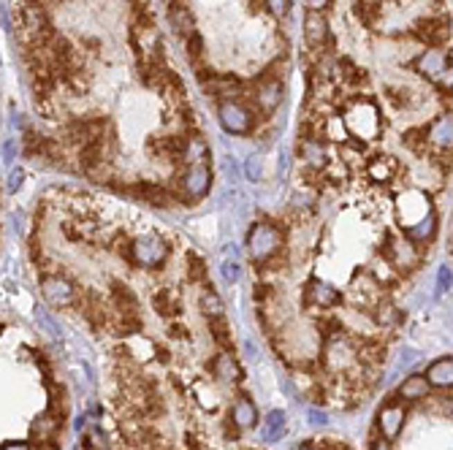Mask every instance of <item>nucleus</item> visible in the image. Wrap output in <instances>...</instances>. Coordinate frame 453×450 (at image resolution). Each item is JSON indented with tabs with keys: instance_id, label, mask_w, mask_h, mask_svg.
<instances>
[{
	"instance_id": "obj_33",
	"label": "nucleus",
	"mask_w": 453,
	"mask_h": 450,
	"mask_svg": "<svg viewBox=\"0 0 453 450\" xmlns=\"http://www.w3.org/2000/svg\"><path fill=\"white\" fill-rule=\"evenodd\" d=\"M339 450H345V448H339Z\"/></svg>"
},
{
	"instance_id": "obj_30",
	"label": "nucleus",
	"mask_w": 453,
	"mask_h": 450,
	"mask_svg": "<svg viewBox=\"0 0 453 450\" xmlns=\"http://www.w3.org/2000/svg\"><path fill=\"white\" fill-rule=\"evenodd\" d=\"M372 450H391V442L380 437V440H375V442H372Z\"/></svg>"
},
{
	"instance_id": "obj_12",
	"label": "nucleus",
	"mask_w": 453,
	"mask_h": 450,
	"mask_svg": "<svg viewBox=\"0 0 453 450\" xmlns=\"http://www.w3.org/2000/svg\"><path fill=\"white\" fill-rule=\"evenodd\" d=\"M437 223H440V220H437L434 209H429L418 223H410L407 228H402V231H405V239L413 242V244H423V242H429V239L437 233Z\"/></svg>"
},
{
	"instance_id": "obj_24",
	"label": "nucleus",
	"mask_w": 453,
	"mask_h": 450,
	"mask_svg": "<svg viewBox=\"0 0 453 450\" xmlns=\"http://www.w3.org/2000/svg\"><path fill=\"white\" fill-rule=\"evenodd\" d=\"M188 260H190V280H193V282H204V280H206L204 260L195 255V253H188Z\"/></svg>"
},
{
	"instance_id": "obj_18",
	"label": "nucleus",
	"mask_w": 453,
	"mask_h": 450,
	"mask_svg": "<svg viewBox=\"0 0 453 450\" xmlns=\"http://www.w3.org/2000/svg\"><path fill=\"white\" fill-rule=\"evenodd\" d=\"M429 390L432 386L426 383V377L423 375H410V377H405V383L399 386V399H405V402H421L429 396Z\"/></svg>"
},
{
	"instance_id": "obj_13",
	"label": "nucleus",
	"mask_w": 453,
	"mask_h": 450,
	"mask_svg": "<svg viewBox=\"0 0 453 450\" xmlns=\"http://www.w3.org/2000/svg\"><path fill=\"white\" fill-rule=\"evenodd\" d=\"M396 171H399V163L389 155H378V158H369L364 163V177L369 182H389Z\"/></svg>"
},
{
	"instance_id": "obj_4",
	"label": "nucleus",
	"mask_w": 453,
	"mask_h": 450,
	"mask_svg": "<svg viewBox=\"0 0 453 450\" xmlns=\"http://www.w3.org/2000/svg\"><path fill=\"white\" fill-rule=\"evenodd\" d=\"M410 65L421 73L423 79H429L432 84H437L440 93L451 96V52L445 55L443 49H423Z\"/></svg>"
},
{
	"instance_id": "obj_7",
	"label": "nucleus",
	"mask_w": 453,
	"mask_h": 450,
	"mask_svg": "<svg viewBox=\"0 0 453 450\" xmlns=\"http://www.w3.org/2000/svg\"><path fill=\"white\" fill-rule=\"evenodd\" d=\"M423 133L429 150H434L437 155H451V111H443L437 120L423 125Z\"/></svg>"
},
{
	"instance_id": "obj_26",
	"label": "nucleus",
	"mask_w": 453,
	"mask_h": 450,
	"mask_svg": "<svg viewBox=\"0 0 453 450\" xmlns=\"http://www.w3.org/2000/svg\"><path fill=\"white\" fill-rule=\"evenodd\" d=\"M445 290H451V266H443L437 274V293H445Z\"/></svg>"
},
{
	"instance_id": "obj_23",
	"label": "nucleus",
	"mask_w": 453,
	"mask_h": 450,
	"mask_svg": "<svg viewBox=\"0 0 453 450\" xmlns=\"http://www.w3.org/2000/svg\"><path fill=\"white\" fill-rule=\"evenodd\" d=\"M263 8H269V14L274 19H283L288 14V8H291V0H263Z\"/></svg>"
},
{
	"instance_id": "obj_10",
	"label": "nucleus",
	"mask_w": 453,
	"mask_h": 450,
	"mask_svg": "<svg viewBox=\"0 0 453 450\" xmlns=\"http://www.w3.org/2000/svg\"><path fill=\"white\" fill-rule=\"evenodd\" d=\"M304 304L312 309H331L334 304H339V290L326 280H312L304 290Z\"/></svg>"
},
{
	"instance_id": "obj_9",
	"label": "nucleus",
	"mask_w": 453,
	"mask_h": 450,
	"mask_svg": "<svg viewBox=\"0 0 453 450\" xmlns=\"http://www.w3.org/2000/svg\"><path fill=\"white\" fill-rule=\"evenodd\" d=\"M304 38H307V46L312 52H321L326 44L331 41L323 11H307V17H304Z\"/></svg>"
},
{
	"instance_id": "obj_31",
	"label": "nucleus",
	"mask_w": 453,
	"mask_h": 450,
	"mask_svg": "<svg viewBox=\"0 0 453 450\" xmlns=\"http://www.w3.org/2000/svg\"><path fill=\"white\" fill-rule=\"evenodd\" d=\"M245 353H247V358H258V353H256V348H253L250 342H245Z\"/></svg>"
},
{
	"instance_id": "obj_25",
	"label": "nucleus",
	"mask_w": 453,
	"mask_h": 450,
	"mask_svg": "<svg viewBox=\"0 0 453 450\" xmlns=\"http://www.w3.org/2000/svg\"><path fill=\"white\" fill-rule=\"evenodd\" d=\"M220 271H223V280H226L228 285H236V282H239V277H242V266H239L236 260H226Z\"/></svg>"
},
{
	"instance_id": "obj_16",
	"label": "nucleus",
	"mask_w": 453,
	"mask_h": 450,
	"mask_svg": "<svg viewBox=\"0 0 453 450\" xmlns=\"http://www.w3.org/2000/svg\"><path fill=\"white\" fill-rule=\"evenodd\" d=\"M426 383L432 388H451L453 386V361L451 355L448 358H440V361H434L429 369H426Z\"/></svg>"
},
{
	"instance_id": "obj_6",
	"label": "nucleus",
	"mask_w": 453,
	"mask_h": 450,
	"mask_svg": "<svg viewBox=\"0 0 453 450\" xmlns=\"http://www.w3.org/2000/svg\"><path fill=\"white\" fill-rule=\"evenodd\" d=\"M217 111H220V123H223V128L228 133L245 136V133L253 130V109L247 103H242V100H226V103H220Z\"/></svg>"
},
{
	"instance_id": "obj_21",
	"label": "nucleus",
	"mask_w": 453,
	"mask_h": 450,
	"mask_svg": "<svg viewBox=\"0 0 453 450\" xmlns=\"http://www.w3.org/2000/svg\"><path fill=\"white\" fill-rule=\"evenodd\" d=\"M209 331H212V336H215V342L223 348V350H228L231 353V348H233V342H231V331H228L226 325V318H220V321H209Z\"/></svg>"
},
{
	"instance_id": "obj_11",
	"label": "nucleus",
	"mask_w": 453,
	"mask_h": 450,
	"mask_svg": "<svg viewBox=\"0 0 453 450\" xmlns=\"http://www.w3.org/2000/svg\"><path fill=\"white\" fill-rule=\"evenodd\" d=\"M168 25H171V30L177 33V35H182V38L193 35V33H195L193 11H190L185 3L171 0V3H168Z\"/></svg>"
},
{
	"instance_id": "obj_2",
	"label": "nucleus",
	"mask_w": 453,
	"mask_h": 450,
	"mask_svg": "<svg viewBox=\"0 0 453 450\" xmlns=\"http://www.w3.org/2000/svg\"><path fill=\"white\" fill-rule=\"evenodd\" d=\"M285 247V231L283 225L256 223L247 233V255L253 263H266Z\"/></svg>"
},
{
	"instance_id": "obj_29",
	"label": "nucleus",
	"mask_w": 453,
	"mask_h": 450,
	"mask_svg": "<svg viewBox=\"0 0 453 450\" xmlns=\"http://www.w3.org/2000/svg\"><path fill=\"white\" fill-rule=\"evenodd\" d=\"M334 0H307V6H310V11H323V8H328Z\"/></svg>"
},
{
	"instance_id": "obj_28",
	"label": "nucleus",
	"mask_w": 453,
	"mask_h": 450,
	"mask_svg": "<svg viewBox=\"0 0 453 450\" xmlns=\"http://www.w3.org/2000/svg\"><path fill=\"white\" fill-rule=\"evenodd\" d=\"M307 418H310L312 426H326V423H328V415H326L323 410H318V407H310V410H307Z\"/></svg>"
},
{
	"instance_id": "obj_27",
	"label": "nucleus",
	"mask_w": 453,
	"mask_h": 450,
	"mask_svg": "<svg viewBox=\"0 0 453 450\" xmlns=\"http://www.w3.org/2000/svg\"><path fill=\"white\" fill-rule=\"evenodd\" d=\"M245 174H247V179H253V182H258L260 179V158H250L247 161V165H245Z\"/></svg>"
},
{
	"instance_id": "obj_3",
	"label": "nucleus",
	"mask_w": 453,
	"mask_h": 450,
	"mask_svg": "<svg viewBox=\"0 0 453 450\" xmlns=\"http://www.w3.org/2000/svg\"><path fill=\"white\" fill-rule=\"evenodd\" d=\"M168 253H171V247L161 233H141L125 247L128 263L139 266V269H161L168 260Z\"/></svg>"
},
{
	"instance_id": "obj_22",
	"label": "nucleus",
	"mask_w": 453,
	"mask_h": 450,
	"mask_svg": "<svg viewBox=\"0 0 453 450\" xmlns=\"http://www.w3.org/2000/svg\"><path fill=\"white\" fill-rule=\"evenodd\" d=\"M185 49H188V55H190V60H193V63L201 60V55H204V38H201V33L195 30L193 35H188V38H185Z\"/></svg>"
},
{
	"instance_id": "obj_8",
	"label": "nucleus",
	"mask_w": 453,
	"mask_h": 450,
	"mask_svg": "<svg viewBox=\"0 0 453 450\" xmlns=\"http://www.w3.org/2000/svg\"><path fill=\"white\" fill-rule=\"evenodd\" d=\"M405 418H407V410H405L402 402H389V404H383V410L378 413V429H380L383 440L393 442V440L399 437L402 426H405Z\"/></svg>"
},
{
	"instance_id": "obj_5",
	"label": "nucleus",
	"mask_w": 453,
	"mask_h": 450,
	"mask_svg": "<svg viewBox=\"0 0 453 450\" xmlns=\"http://www.w3.org/2000/svg\"><path fill=\"white\" fill-rule=\"evenodd\" d=\"M177 188H179L177 201H182V204L204 198V195L209 193V188H212V171H209V165L206 163H188V168L177 179Z\"/></svg>"
},
{
	"instance_id": "obj_20",
	"label": "nucleus",
	"mask_w": 453,
	"mask_h": 450,
	"mask_svg": "<svg viewBox=\"0 0 453 450\" xmlns=\"http://www.w3.org/2000/svg\"><path fill=\"white\" fill-rule=\"evenodd\" d=\"M152 304H155V309L161 312L163 318H174V315H179L182 312V304H179V296L174 293V290H158L155 296H152Z\"/></svg>"
},
{
	"instance_id": "obj_32",
	"label": "nucleus",
	"mask_w": 453,
	"mask_h": 450,
	"mask_svg": "<svg viewBox=\"0 0 453 450\" xmlns=\"http://www.w3.org/2000/svg\"><path fill=\"white\" fill-rule=\"evenodd\" d=\"M296 450H318L315 445H310V442H301V445H296Z\"/></svg>"
},
{
	"instance_id": "obj_19",
	"label": "nucleus",
	"mask_w": 453,
	"mask_h": 450,
	"mask_svg": "<svg viewBox=\"0 0 453 450\" xmlns=\"http://www.w3.org/2000/svg\"><path fill=\"white\" fill-rule=\"evenodd\" d=\"M198 304H201V312H204L209 321H220V318H226V304H223V298L215 293L212 285H204Z\"/></svg>"
},
{
	"instance_id": "obj_17",
	"label": "nucleus",
	"mask_w": 453,
	"mask_h": 450,
	"mask_svg": "<svg viewBox=\"0 0 453 450\" xmlns=\"http://www.w3.org/2000/svg\"><path fill=\"white\" fill-rule=\"evenodd\" d=\"M231 423L236 426V429H253L256 423H258V410H256V404L247 399V396H242L233 407H231Z\"/></svg>"
},
{
	"instance_id": "obj_15",
	"label": "nucleus",
	"mask_w": 453,
	"mask_h": 450,
	"mask_svg": "<svg viewBox=\"0 0 453 450\" xmlns=\"http://www.w3.org/2000/svg\"><path fill=\"white\" fill-rule=\"evenodd\" d=\"M212 375L220 380V383H239L242 380V369H239V363H236V358L223 350L220 355H215V361H212Z\"/></svg>"
},
{
	"instance_id": "obj_14",
	"label": "nucleus",
	"mask_w": 453,
	"mask_h": 450,
	"mask_svg": "<svg viewBox=\"0 0 453 450\" xmlns=\"http://www.w3.org/2000/svg\"><path fill=\"white\" fill-rule=\"evenodd\" d=\"M285 431H288L285 413H283V410H272V413L266 415V420H263V426H260V440L269 442V445H274V442H280V440L285 437Z\"/></svg>"
},
{
	"instance_id": "obj_1",
	"label": "nucleus",
	"mask_w": 453,
	"mask_h": 450,
	"mask_svg": "<svg viewBox=\"0 0 453 450\" xmlns=\"http://www.w3.org/2000/svg\"><path fill=\"white\" fill-rule=\"evenodd\" d=\"M345 106V117H342V123H345V130H348V136L350 138H364V141H375L383 128H386V123H383V111H380V106H378V100L372 96H353L348 103H342ZM339 106V109H342Z\"/></svg>"
}]
</instances>
